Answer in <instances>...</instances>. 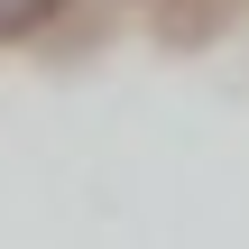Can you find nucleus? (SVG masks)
Returning a JSON list of instances; mask_svg holds the SVG:
<instances>
[{
	"label": "nucleus",
	"instance_id": "1",
	"mask_svg": "<svg viewBox=\"0 0 249 249\" xmlns=\"http://www.w3.org/2000/svg\"><path fill=\"white\" fill-rule=\"evenodd\" d=\"M65 0H0V46H18V37H37L46 18H55Z\"/></svg>",
	"mask_w": 249,
	"mask_h": 249
}]
</instances>
